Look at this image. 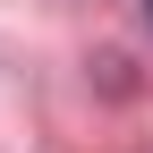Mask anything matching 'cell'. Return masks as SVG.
Instances as JSON below:
<instances>
[{"instance_id": "cell-1", "label": "cell", "mask_w": 153, "mask_h": 153, "mask_svg": "<svg viewBox=\"0 0 153 153\" xmlns=\"http://www.w3.org/2000/svg\"><path fill=\"white\" fill-rule=\"evenodd\" d=\"M145 17H153V0H145Z\"/></svg>"}]
</instances>
